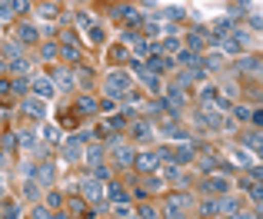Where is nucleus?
I'll return each mask as SVG.
<instances>
[{
    "label": "nucleus",
    "mask_w": 263,
    "mask_h": 219,
    "mask_svg": "<svg viewBox=\"0 0 263 219\" xmlns=\"http://www.w3.org/2000/svg\"><path fill=\"white\" fill-rule=\"evenodd\" d=\"M190 209H193V196H186V193H174V196H167L163 200V219H186L190 216Z\"/></svg>",
    "instance_id": "1"
},
{
    "label": "nucleus",
    "mask_w": 263,
    "mask_h": 219,
    "mask_svg": "<svg viewBox=\"0 0 263 219\" xmlns=\"http://www.w3.org/2000/svg\"><path fill=\"white\" fill-rule=\"evenodd\" d=\"M103 90H107L110 100H123L130 93V73L127 70H110L107 80H103Z\"/></svg>",
    "instance_id": "2"
},
{
    "label": "nucleus",
    "mask_w": 263,
    "mask_h": 219,
    "mask_svg": "<svg viewBox=\"0 0 263 219\" xmlns=\"http://www.w3.org/2000/svg\"><path fill=\"white\" fill-rule=\"evenodd\" d=\"M103 186H107V183L93 180V176H84V180H80V196L97 203V200H103Z\"/></svg>",
    "instance_id": "3"
},
{
    "label": "nucleus",
    "mask_w": 263,
    "mask_h": 219,
    "mask_svg": "<svg viewBox=\"0 0 263 219\" xmlns=\"http://www.w3.org/2000/svg\"><path fill=\"white\" fill-rule=\"evenodd\" d=\"M227 189H230V180H227L223 173H220V176H206V180H203V193L206 196H223Z\"/></svg>",
    "instance_id": "4"
},
{
    "label": "nucleus",
    "mask_w": 263,
    "mask_h": 219,
    "mask_svg": "<svg viewBox=\"0 0 263 219\" xmlns=\"http://www.w3.org/2000/svg\"><path fill=\"white\" fill-rule=\"evenodd\" d=\"M134 166H137V169H143V173H154V169L160 166V156H157L154 149H143V153H137V156H134Z\"/></svg>",
    "instance_id": "5"
},
{
    "label": "nucleus",
    "mask_w": 263,
    "mask_h": 219,
    "mask_svg": "<svg viewBox=\"0 0 263 219\" xmlns=\"http://www.w3.org/2000/svg\"><path fill=\"white\" fill-rule=\"evenodd\" d=\"M30 90L37 93L40 100H50L53 93H57V86H53V80H50V77H33V80H30Z\"/></svg>",
    "instance_id": "6"
},
{
    "label": "nucleus",
    "mask_w": 263,
    "mask_h": 219,
    "mask_svg": "<svg viewBox=\"0 0 263 219\" xmlns=\"http://www.w3.org/2000/svg\"><path fill=\"white\" fill-rule=\"evenodd\" d=\"M20 110H24L27 116H33V120H44V116H47V106H44V100H40V97H24Z\"/></svg>",
    "instance_id": "7"
},
{
    "label": "nucleus",
    "mask_w": 263,
    "mask_h": 219,
    "mask_svg": "<svg viewBox=\"0 0 263 219\" xmlns=\"http://www.w3.org/2000/svg\"><path fill=\"white\" fill-rule=\"evenodd\" d=\"M33 180H37L40 186H50V183L57 180V166H53V163H37V173H33Z\"/></svg>",
    "instance_id": "8"
},
{
    "label": "nucleus",
    "mask_w": 263,
    "mask_h": 219,
    "mask_svg": "<svg viewBox=\"0 0 263 219\" xmlns=\"http://www.w3.org/2000/svg\"><path fill=\"white\" fill-rule=\"evenodd\" d=\"M134 70L140 73V80L147 83V90H150V93H160V90H163V86H160V77H157V73H150L143 63H134Z\"/></svg>",
    "instance_id": "9"
},
{
    "label": "nucleus",
    "mask_w": 263,
    "mask_h": 219,
    "mask_svg": "<svg viewBox=\"0 0 263 219\" xmlns=\"http://www.w3.org/2000/svg\"><path fill=\"white\" fill-rule=\"evenodd\" d=\"M114 149V160H117V166H134V146H123V143H117V146H110Z\"/></svg>",
    "instance_id": "10"
},
{
    "label": "nucleus",
    "mask_w": 263,
    "mask_h": 219,
    "mask_svg": "<svg viewBox=\"0 0 263 219\" xmlns=\"http://www.w3.org/2000/svg\"><path fill=\"white\" fill-rule=\"evenodd\" d=\"M103 200L114 203V206H120V203H127V193H123L120 183H107V186H103Z\"/></svg>",
    "instance_id": "11"
},
{
    "label": "nucleus",
    "mask_w": 263,
    "mask_h": 219,
    "mask_svg": "<svg viewBox=\"0 0 263 219\" xmlns=\"http://www.w3.org/2000/svg\"><path fill=\"white\" fill-rule=\"evenodd\" d=\"M17 40L20 43H37V27L33 24H20L17 27Z\"/></svg>",
    "instance_id": "12"
},
{
    "label": "nucleus",
    "mask_w": 263,
    "mask_h": 219,
    "mask_svg": "<svg viewBox=\"0 0 263 219\" xmlns=\"http://www.w3.org/2000/svg\"><path fill=\"white\" fill-rule=\"evenodd\" d=\"M64 156H67V160H84V143L73 136V140L64 146Z\"/></svg>",
    "instance_id": "13"
},
{
    "label": "nucleus",
    "mask_w": 263,
    "mask_h": 219,
    "mask_svg": "<svg viewBox=\"0 0 263 219\" xmlns=\"http://www.w3.org/2000/svg\"><path fill=\"white\" fill-rule=\"evenodd\" d=\"M53 86H60V90H70V86H73V73L60 67V70L53 73Z\"/></svg>",
    "instance_id": "14"
},
{
    "label": "nucleus",
    "mask_w": 263,
    "mask_h": 219,
    "mask_svg": "<svg viewBox=\"0 0 263 219\" xmlns=\"http://www.w3.org/2000/svg\"><path fill=\"white\" fill-rule=\"evenodd\" d=\"M17 143H20V149L30 153V149H37V133H33V129H24V133H17Z\"/></svg>",
    "instance_id": "15"
},
{
    "label": "nucleus",
    "mask_w": 263,
    "mask_h": 219,
    "mask_svg": "<svg viewBox=\"0 0 263 219\" xmlns=\"http://www.w3.org/2000/svg\"><path fill=\"white\" fill-rule=\"evenodd\" d=\"M40 189H44V186H40L37 180H24V200L37 203V200H40Z\"/></svg>",
    "instance_id": "16"
},
{
    "label": "nucleus",
    "mask_w": 263,
    "mask_h": 219,
    "mask_svg": "<svg viewBox=\"0 0 263 219\" xmlns=\"http://www.w3.org/2000/svg\"><path fill=\"white\" fill-rule=\"evenodd\" d=\"M177 63H183V67H200V53H197V50H180V53H177Z\"/></svg>",
    "instance_id": "17"
},
{
    "label": "nucleus",
    "mask_w": 263,
    "mask_h": 219,
    "mask_svg": "<svg viewBox=\"0 0 263 219\" xmlns=\"http://www.w3.org/2000/svg\"><path fill=\"white\" fill-rule=\"evenodd\" d=\"M237 209H240V200H233V196L217 200V216H220V213H237Z\"/></svg>",
    "instance_id": "18"
},
{
    "label": "nucleus",
    "mask_w": 263,
    "mask_h": 219,
    "mask_svg": "<svg viewBox=\"0 0 263 219\" xmlns=\"http://www.w3.org/2000/svg\"><path fill=\"white\" fill-rule=\"evenodd\" d=\"M167 67H170V60H167V57H154V60H150V63H147V70H150V73H157V77H160V73L167 70Z\"/></svg>",
    "instance_id": "19"
},
{
    "label": "nucleus",
    "mask_w": 263,
    "mask_h": 219,
    "mask_svg": "<svg viewBox=\"0 0 263 219\" xmlns=\"http://www.w3.org/2000/svg\"><path fill=\"white\" fill-rule=\"evenodd\" d=\"M10 70H13V73H27V70H33V63H30L27 57H13V60H10Z\"/></svg>",
    "instance_id": "20"
},
{
    "label": "nucleus",
    "mask_w": 263,
    "mask_h": 219,
    "mask_svg": "<svg viewBox=\"0 0 263 219\" xmlns=\"http://www.w3.org/2000/svg\"><path fill=\"white\" fill-rule=\"evenodd\" d=\"M240 70H243V73H257L260 70V60L257 57H240Z\"/></svg>",
    "instance_id": "21"
},
{
    "label": "nucleus",
    "mask_w": 263,
    "mask_h": 219,
    "mask_svg": "<svg viewBox=\"0 0 263 219\" xmlns=\"http://www.w3.org/2000/svg\"><path fill=\"white\" fill-rule=\"evenodd\" d=\"M64 60H67V63H80L84 57H80V50L73 43H64Z\"/></svg>",
    "instance_id": "22"
},
{
    "label": "nucleus",
    "mask_w": 263,
    "mask_h": 219,
    "mask_svg": "<svg viewBox=\"0 0 263 219\" xmlns=\"http://www.w3.org/2000/svg\"><path fill=\"white\" fill-rule=\"evenodd\" d=\"M167 97H170V103H177V106H183L186 103V97H183V90L174 83V86H167Z\"/></svg>",
    "instance_id": "23"
},
{
    "label": "nucleus",
    "mask_w": 263,
    "mask_h": 219,
    "mask_svg": "<svg viewBox=\"0 0 263 219\" xmlns=\"http://www.w3.org/2000/svg\"><path fill=\"white\" fill-rule=\"evenodd\" d=\"M84 160L90 163V166H97V163H100V160H103V146H90V149H87V153H84Z\"/></svg>",
    "instance_id": "24"
},
{
    "label": "nucleus",
    "mask_w": 263,
    "mask_h": 219,
    "mask_svg": "<svg viewBox=\"0 0 263 219\" xmlns=\"http://www.w3.org/2000/svg\"><path fill=\"white\" fill-rule=\"evenodd\" d=\"M77 110H80V113H97V100L93 97H80L77 100Z\"/></svg>",
    "instance_id": "25"
},
{
    "label": "nucleus",
    "mask_w": 263,
    "mask_h": 219,
    "mask_svg": "<svg viewBox=\"0 0 263 219\" xmlns=\"http://www.w3.org/2000/svg\"><path fill=\"white\" fill-rule=\"evenodd\" d=\"M134 136L140 143H147L150 140V123H134Z\"/></svg>",
    "instance_id": "26"
},
{
    "label": "nucleus",
    "mask_w": 263,
    "mask_h": 219,
    "mask_svg": "<svg viewBox=\"0 0 263 219\" xmlns=\"http://www.w3.org/2000/svg\"><path fill=\"white\" fill-rule=\"evenodd\" d=\"M0 219H20V206L17 203H7V206L0 209Z\"/></svg>",
    "instance_id": "27"
},
{
    "label": "nucleus",
    "mask_w": 263,
    "mask_h": 219,
    "mask_svg": "<svg viewBox=\"0 0 263 219\" xmlns=\"http://www.w3.org/2000/svg\"><path fill=\"white\" fill-rule=\"evenodd\" d=\"M10 90H13V93H27V90H30V80H27V77L10 80Z\"/></svg>",
    "instance_id": "28"
},
{
    "label": "nucleus",
    "mask_w": 263,
    "mask_h": 219,
    "mask_svg": "<svg viewBox=\"0 0 263 219\" xmlns=\"http://www.w3.org/2000/svg\"><path fill=\"white\" fill-rule=\"evenodd\" d=\"M243 143H247V146L253 149V153H257V149H260V129H250V133L243 136Z\"/></svg>",
    "instance_id": "29"
},
{
    "label": "nucleus",
    "mask_w": 263,
    "mask_h": 219,
    "mask_svg": "<svg viewBox=\"0 0 263 219\" xmlns=\"http://www.w3.org/2000/svg\"><path fill=\"white\" fill-rule=\"evenodd\" d=\"M203 47V33H186V50H200Z\"/></svg>",
    "instance_id": "30"
},
{
    "label": "nucleus",
    "mask_w": 263,
    "mask_h": 219,
    "mask_svg": "<svg viewBox=\"0 0 263 219\" xmlns=\"http://www.w3.org/2000/svg\"><path fill=\"white\" fill-rule=\"evenodd\" d=\"M203 63L210 67V70H217V67H223V53H220V50H217V53H206Z\"/></svg>",
    "instance_id": "31"
},
{
    "label": "nucleus",
    "mask_w": 263,
    "mask_h": 219,
    "mask_svg": "<svg viewBox=\"0 0 263 219\" xmlns=\"http://www.w3.org/2000/svg\"><path fill=\"white\" fill-rule=\"evenodd\" d=\"M40 53H44V60H57V43H53V40H47V43L40 47Z\"/></svg>",
    "instance_id": "32"
},
{
    "label": "nucleus",
    "mask_w": 263,
    "mask_h": 219,
    "mask_svg": "<svg viewBox=\"0 0 263 219\" xmlns=\"http://www.w3.org/2000/svg\"><path fill=\"white\" fill-rule=\"evenodd\" d=\"M33 219H53L50 206H33Z\"/></svg>",
    "instance_id": "33"
},
{
    "label": "nucleus",
    "mask_w": 263,
    "mask_h": 219,
    "mask_svg": "<svg viewBox=\"0 0 263 219\" xmlns=\"http://www.w3.org/2000/svg\"><path fill=\"white\" fill-rule=\"evenodd\" d=\"M233 116H237V120H250V116H253V110L240 103V106H233Z\"/></svg>",
    "instance_id": "34"
},
{
    "label": "nucleus",
    "mask_w": 263,
    "mask_h": 219,
    "mask_svg": "<svg viewBox=\"0 0 263 219\" xmlns=\"http://www.w3.org/2000/svg\"><path fill=\"white\" fill-rule=\"evenodd\" d=\"M0 146H4V153H7V149H13V146H17V133H7L4 140H0Z\"/></svg>",
    "instance_id": "35"
},
{
    "label": "nucleus",
    "mask_w": 263,
    "mask_h": 219,
    "mask_svg": "<svg viewBox=\"0 0 263 219\" xmlns=\"http://www.w3.org/2000/svg\"><path fill=\"white\" fill-rule=\"evenodd\" d=\"M200 213L203 216H217V200H206L203 206H200Z\"/></svg>",
    "instance_id": "36"
},
{
    "label": "nucleus",
    "mask_w": 263,
    "mask_h": 219,
    "mask_svg": "<svg viewBox=\"0 0 263 219\" xmlns=\"http://www.w3.org/2000/svg\"><path fill=\"white\" fill-rule=\"evenodd\" d=\"M114 216H117V219H130V206H127V203H120V206H114Z\"/></svg>",
    "instance_id": "37"
},
{
    "label": "nucleus",
    "mask_w": 263,
    "mask_h": 219,
    "mask_svg": "<svg viewBox=\"0 0 263 219\" xmlns=\"http://www.w3.org/2000/svg\"><path fill=\"white\" fill-rule=\"evenodd\" d=\"M213 166H217V160H213V156H203V160H200V169H203V173H210Z\"/></svg>",
    "instance_id": "38"
},
{
    "label": "nucleus",
    "mask_w": 263,
    "mask_h": 219,
    "mask_svg": "<svg viewBox=\"0 0 263 219\" xmlns=\"http://www.w3.org/2000/svg\"><path fill=\"white\" fill-rule=\"evenodd\" d=\"M160 213H157L154 206H140V219H157Z\"/></svg>",
    "instance_id": "39"
},
{
    "label": "nucleus",
    "mask_w": 263,
    "mask_h": 219,
    "mask_svg": "<svg viewBox=\"0 0 263 219\" xmlns=\"http://www.w3.org/2000/svg\"><path fill=\"white\" fill-rule=\"evenodd\" d=\"M77 27H80V30H84V27H93V17H90V13H80V17H77Z\"/></svg>",
    "instance_id": "40"
},
{
    "label": "nucleus",
    "mask_w": 263,
    "mask_h": 219,
    "mask_svg": "<svg viewBox=\"0 0 263 219\" xmlns=\"http://www.w3.org/2000/svg\"><path fill=\"white\" fill-rule=\"evenodd\" d=\"M44 133H47V140H50V143H60V129H53V126H44Z\"/></svg>",
    "instance_id": "41"
},
{
    "label": "nucleus",
    "mask_w": 263,
    "mask_h": 219,
    "mask_svg": "<svg viewBox=\"0 0 263 219\" xmlns=\"http://www.w3.org/2000/svg\"><path fill=\"white\" fill-rule=\"evenodd\" d=\"M247 10H250V7H247V0H240V4L233 7V17H247Z\"/></svg>",
    "instance_id": "42"
},
{
    "label": "nucleus",
    "mask_w": 263,
    "mask_h": 219,
    "mask_svg": "<svg viewBox=\"0 0 263 219\" xmlns=\"http://www.w3.org/2000/svg\"><path fill=\"white\" fill-rule=\"evenodd\" d=\"M47 206L57 209V206H60V193H50V196H47Z\"/></svg>",
    "instance_id": "43"
},
{
    "label": "nucleus",
    "mask_w": 263,
    "mask_h": 219,
    "mask_svg": "<svg viewBox=\"0 0 263 219\" xmlns=\"http://www.w3.org/2000/svg\"><path fill=\"white\" fill-rule=\"evenodd\" d=\"M10 4H13V10H20V13H24L27 7H30V0H10Z\"/></svg>",
    "instance_id": "44"
},
{
    "label": "nucleus",
    "mask_w": 263,
    "mask_h": 219,
    "mask_svg": "<svg viewBox=\"0 0 263 219\" xmlns=\"http://www.w3.org/2000/svg\"><path fill=\"white\" fill-rule=\"evenodd\" d=\"M10 90V80H0V93H7Z\"/></svg>",
    "instance_id": "45"
},
{
    "label": "nucleus",
    "mask_w": 263,
    "mask_h": 219,
    "mask_svg": "<svg viewBox=\"0 0 263 219\" xmlns=\"http://www.w3.org/2000/svg\"><path fill=\"white\" fill-rule=\"evenodd\" d=\"M0 193H4V176H0Z\"/></svg>",
    "instance_id": "46"
},
{
    "label": "nucleus",
    "mask_w": 263,
    "mask_h": 219,
    "mask_svg": "<svg viewBox=\"0 0 263 219\" xmlns=\"http://www.w3.org/2000/svg\"><path fill=\"white\" fill-rule=\"evenodd\" d=\"M0 70H4V60H0Z\"/></svg>",
    "instance_id": "47"
}]
</instances>
